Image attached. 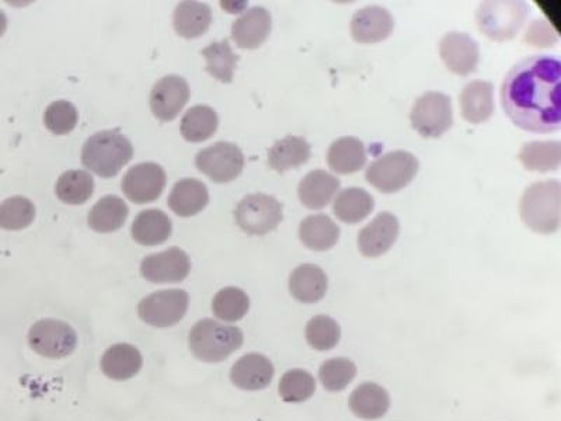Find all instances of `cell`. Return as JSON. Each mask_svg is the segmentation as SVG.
Listing matches in <instances>:
<instances>
[{"label": "cell", "mask_w": 561, "mask_h": 421, "mask_svg": "<svg viewBox=\"0 0 561 421\" xmlns=\"http://www.w3.org/2000/svg\"><path fill=\"white\" fill-rule=\"evenodd\" d=\"M190 95V85L186 79L176 75L165 76L156 82L151 92L153 116L163 123L173 121L190 100Z\"/></svg>", "instance_id": "cell-14"}, {"label": "cell", "mask_w": 561, "mask_h": 421, "mask_svg": "<svg viewBox=\"0 0 561 421\" xmlns=\"http://www.w3.org/2000/svg\"><path fill=\"white\" fill-rule=\"evenodd\" d=\"M242 330L222 325L212 319L198 320L190 333V347L194 357L204 363H221L243 346Z\"/></svg>", "instance_id": "cell-4"}, {"label": "cell", "mask_w": 561, "mask_h": 421, "mask_svg": "<svg viewBox=\"0 0 561 421\" xmlns=\"http://www.w3.org/2000/svg\"><path fill=\"white\" fill-rule=\"evenodd\" d=\"M79 113L71 102L58 100L51 103L44 113V124L55 135H66L78 125Z\"/></svg>", "instance_id": "cell-42"}, {"label": "cell", "mask_w": 561, "mask_h": 421, "mask_svg": "<svg viewBox=\"0 0 561 421\" xmlns=\"http://www.w3.org/2000/svg\"><path fill=\"white\" fill-rule=\"evenodd\" d=\"M329 280L315 264H302L289 277V291L302 304H316L326 295Z\"/></svg>", "instance_id": "cell-22"}, {"label": "cell", "mask_w": 561, "mask_h": 421, "mask_svg": "<svg viewBox=\"0 0 561 421\" xmlns=\"http://www.w3.org/2000/svg\"><path fill=\"white\" fill-rule=\"evenodd\" d=\"M519 211L531 231L550 235L559 229L561 217V184L545 180L531 184L522 194Z\"/></svg>", "instance_id": "cell-2"}, {"label": "cell", "mask_w": 561, "mask_h": 421, "mask_svg": "<svg viewBox=\"0 0 561 421\" xmlns=\"http://www.w3.org/2000/svg\"><path fill=\"white\" fill-rule=\"evenodd\" d=\"M310 155H312V148L305 138L288 135L271 146L268 151V165L275 172L284 173L305 165Z\"/></svg>", "instance_id": "cell-29"}, {"label": "cell", "mask_w": 561, "mask_h": 421, "mask_svg": "<svg viewBox=\"0 0 561 421\" xmlns=\"http://www.w3.org/2000/svg\"><path fill=\"white\" fill-rule=\"evenodd\" d=\"M418 166L420 165L413 153L393 151L375 159L368 166L365 177L381 193H397L413 182Z\"/></svg>", "instance_id": "cell-6"}, {"label": "cell", "mask_w": 561, "mask_h": 421, "mask_svg": "<svg viewBox=\"0 0 561 421\" xmlns=\"http://www.w3.org/2000/svg\"><path fill=\"white\" fill-rule=\"evenodd\" d=\"M340 190V180L324 170H312L308 173L298 187V196L301 203L309 210H322L331 203Z\"/></svg>", "instance_id": "cell-21"}, {"label": "cell", "mask_w": 561, "mask_h": 421, "mask_svg": "<svg viewBox=\"0 0 561 421\" xmlns=\"http://www.w3.org/2000/svg\"><path fill=\"white\" fill-rule=\"evenodd\" d=\"M31 349L51 360L69 357L78 347V334L68 323L43 319L34 323L29 332Z\"/></svg>", "instance_id": "cell-9"}, {"label": "cell", "mask_w": 561, "mask_h": 421, "mask_svg": "<svg viewBox=\"0 0 561 421\" xmlns=\"http://www.w3.org/2000/svg\"><path fill=\"white\" fill-rule=\"evenodd\" d=\"M202 57L207 61L205 71L223 83H231L238 66L239 55H236L229 40L215 41L202 50Z\"/></svg>", "instance_id": "cell-35"}, {"label": "cell", "mask_w": 561, "mask_h": 421, "mask_svg": "<svg viewBox=\"0 0 561 421\" xmlns=\"http://www.w3.org/2000/svg\"><path fill=\"white\" fill-rule=\"evenodd\" d=\"M284 212L277 198L268 194H249L235 210L236 224L247 235L263 236L275 231L281 224Z\"/></svg>", "instance_id": "cell-7"}, {"label": "cell", "mask_w": 561, "mask_h": 421, "mask_svg": "<svg viewBox=\"0 0 561 421\" xmlns=\"http://www.w3.org/2000/svg\"><path fill=\"white\" fill-rule=\"evenodd\" d=\"M524 43L535 48H550L559 43V34L546 20H533L525 31Z\"/></svg>", "instance_id": "cell-43"}, {"label": "cell", "mask_w": 561, "mask_h": 421, "mask_svg": "<svg viewBox=\"0 0 561 421\" xmlns=\"http://www.w3.org/2000/svg\"><path fill=\"white\" fill-rule=\"evenodd\" d=\"M190 295L183 290L153 292L138 305L139 318L153 327H172L186 316Z\"/></svg>", "instance_id": "cell-11"}, {"label": "cell", "mask_w": 561, "mask_h": 421, "mask_svg": "<svg viewBox=\"0 0 561 421\" xmlns=\"http://www.w3.org/2000/svg\"><path fill=\"white\" fill-rule=\"evenodd\" d=\"M6 29H8V17L3 10H0V37L6 33Z\"/></svg>", "instance_id": "cell-44"}, {"label": "cell", "mask_w": 561, "mask_h": 421, "mask_svg": "<svg viewBox=\"0 0 561 421\" xmlns=\"http://www.w3.org/2000/svg\"><path fill=\"white\" fill-rule=\"evenodd\" d=\"M531 15V6L522 0H487L480 3L476 22L484 36L497 43L511 41Z\"/></svg>", "instance_id": "cell-5"}, {"label": "cell", "mask_w": 561, "mask_h": 421, "mask_svg": "<svg viewBox=\"0 0 561 421\" xmlns=\"http://www.w3.org/2000/svg\"><path fill=\"white\" fill-rule=\"evenodd\" d=\"M410 120L421 137H442L454 125L451 97L441 92L424 93L414 104Z\"/></svg>", "instance_id": "cell-8"}, {"label": "cell", "mask_w": 561, "mask_h": 421, "mask_svg": "<svg viewBox=\"0 0 561 421\" xmlns=\"http://www.w3.org/2000/svg\"><path fill=\"white\" fill-rule=\"evenodd\" d=\"M278 391L285 402L302 403L315 395L316 381L308 371L291 370L281 378Z\"/></svg>", "instance_id": "cell-41"}, {"label": "cell", "mask_w": 561, "mask_h": 421, "mask_svg": "<svg viewBox=\"0 0 561 421\" xmlns=\"http://www.w3.org/2000/svg\"><path fill=\"white\" fill-rule=\"evenodd\" d=\"M357 365L348 358H333L322 364L319 370L320 382L329 392H341L354 381Z\"/></svg>", "instance_id": "cell-40"}, {"label": "cell", "mask_w": 561, "mask_h": 421, "mask_svg": "<svg viewBox=\"0 0 561 421\" xmlns=\"http://www.w3.org/2000/svg\"><path fill=\"white\" fill-rule=\"evenodd\" d=\"M274 378V365L261 354H246L236 361L231 371L233 384L243 391H261L271 384Z\"/></svg>", "instance_id": "cell-19"}, {"label": "cell", "mask_w": 561, "mask_h": 421, "mask_svg": "<svg viewBox=\"0 0 561 421\" xmlns=\"http://www.w3.org/2000/svg\"><path fill=\"white\" fill-rule=\"evenodd\" d=\"M390 396L382 386L367 382L358 386L350 396V409L364 420L382 419L388 413Z\"/></svg>", "instance_id": "cell-30"}, {"label": "cell", "mask_w": 561, "mask_h": 421, "mask_svg": "<svg viewBox=\"0 0 561 421\" xmlns=\"http://www.w3.org/2000/svg\"><path fill=\"white\" fill-rule=\"evenodd\" d=\"M209 203L207 186L197 179H183L174 184L169 196V208L179 217L200 214Z\"/></svg>", "instance_id": "cell-25"}, {"label": "cell", "mask_w": 561, "mask_h": 421, "mask_svg": "<svg viewBox=\"0 0 561 421\" xmlns=\"http://www.w3.org/2000/svg\"><path fill=\"white\" fill-rule=\"evenodd\" d=\"M212 23V10L202 2H181L174 10L173 26L176 33L186 40L204 36Z\"/></svg>", "instance_id": "cell-27"}, {"label": "cell", "mask_w": 561, "mask_h": 421, "mask_svg": "<svg viewBox=\"0 0 561 421\" xmlns=\"http://www.w3.org/2000/svg\"><path fill=\"white\" fill-rule=\"evenodd\" d=\"M395 30V17L382 6H367L355 12L351 20V36L360 44L385 41Z\"/></svg>", "instance_id": "cell-17"}, {"label": "cell", "mask_w": 561, "mask_h": 421, "mask_svg": "<svg viewBox=\"0 0 561 421\" xmlns=\"http://www.w3.org/2000/svg\"><path fill=\"white\" fill-rule=\"evenodd\" d=\"M375 200L367 190L351 187L340 191L333 204V212L346 224H358L374 211Z\"/></svg>", "instance_id": "cell-32"}, {"label": "cell", "mask_w": 561, "mask_h": 421, "mask_svg": "<svg viewBox=\"0 0 561 421\" xmlns=\"http://www.w3.org/2000/svg\"><path fill=\"white\" fill-rule=\"evenodd\" d=\"M519 160L531 172H552L561 163L560 141H533L525 144L519 152Z\"/></svg>", "instance_id": "cell-34"}, {"label": "cell", "mask_w": 561, "mask_h": 421, "mask_svg": "<svg viewBox=\"0 0 561 421\" xmlns=\"http://www.w3.org/2000/svg\"><path fill=\"white\" fill-rule=\"evenodd\" d=\"M400 224L396 215L381 212L358 233V249L365 257H379L388 253L399 238Z\"/></svg>", "instance_id": "cell-16"}, {"label": "cell", "mask_w": 561, "mask_h": 421, "mask_svg": "<svg viewBox=\"0 0 561 421\" xmlns=\"http://www.w3.org/2000/svg\"><path fill=\"white\" fill-rule=\"evenodd\" d=\"M166 172L158 163L145 162L132 166L125 173L121 187L128 200L135 204H148L158 200L165 190Z\"/></svg>", "instance_id": "cell-12"}, {"label": "cell", "mask_w": 561, "mask_h": 421, "mask_svg": "<svg viewBox=\"0 0 561 421\" xmlns=\"http://www.w3.org/2000/svg\"><path fill=\"white\" fill-rule=\"evenodd\" d=\"M501 106L508 118L533 134H554L561 127V61L533 55L517 62L501 86Z\"/></svg>", "instance_id": "cell-1"}, {"label": "cell", "mask_w": 561, "mask_h": 421, "mask_svg": "<svg viewBox=\"0 0 561 421\" xmlns=\"http://www.w3.org/2000/svg\"><path fill=\"white\" fill-rule=\"evenodd\" d=\"M273 19L266 8L256 6L243 13L232 24V38L243 50H256L261 47L271 33Z\"/></svg>", "instance_id": "cell-18"}, {"label": "cell", "mask_w": 561, "mask_h": 421, "mask_svg": "<svg viewBox=\"0 0 561 421\" xmlns=\"http://www.w3.org/2000/svg\"><path fill=\"white\" fill-rule=\"evenodd\" d=\"M364 142L355 137H343L330 145L327 163L337 175H353L367 165Z\"/></svg>", "instance_id": "cell-23"}, {"label": "cell", "mask_w": 561, "mask_h": 421, "mask_svg": "<svg viewBox=\"0 0 561 421\" xmlns=\"http://www.w3.org/2000/svg\"><path fill=\"white\" fill-rule=\"evenodd\" d=\"M134 156V146L120 131H100L92 135L82 148V165L97 176H117Z\"/></svg>", "instance_id": "cell-3"}, {"label": "cell", "mask_w": 561, "mask_h": 421, "mask_svg": "<svg viewBox=\"0 0 561 421\" xmlns=\"http://www.w3.org/2000/svg\"><path fill=\"white\" fill-rule=\"evenodd\" d=\"M172 231V219L160 210L139 212L131 228L132 238L142 246L162 245L170 238Z\"/></svg>", "instance_id": "cell-28"}, {"label": "cell", "mask_w": 561, "mask_h": 421, "mask_svg": "<svg viewBox=\"0 0 561 421\" xmlns=\"http://www.w3.org/2000/svg\"><path fill=\"white\" fill-rule=\"evenodd\" d=\"M128 212L130 210L123 198L106 196L94 204L87 215V224L94 232H116L127 222Z\"/></svg>", "instance_id": "cell-31"}, {"label": "cell", "mask_w": 561, "mask_h": 421, "mask_svg": "<svg viewBox=\"0 0 561 421\" xmlns=\"http://www.w3.org/2000/svg\"><path fill=\"white\" fill-rule=\"evenodd\" d=\"M219 117L212 107L200 106L191 107L181 118L180 131L183 138L188 142H204L214 137L218 130Z\"/></svg>", "instance_id": "cell-33"}, {"label": "cell", "mask_w": 561, "mask_h": 421, "mask_svg": "<svg viewBox=\"0 0 561 421\" xmlns=\"http://www.w3.org/2000/svg\"><path fill=\"white\" fill-rule=\"evenodd\" d=\"M94 191V179L86 170H68L59 176L55 193L62 203L85 204Z\"/></svg>", "instance_id": "cell-36"}, {"label": "cell", "mask_w": 561, "mask_h": 421, "mask_svg": "<svg viewBox=\"0 0 561 421\" xmlns=\"http://www.w3.org/2000/svg\"><path fill=\"white\" fill-rule=\"evenodd\" d=\"M144 358L141 351L131 344H114L101 358V370L114 381H127L141 371Z\"/></svg>", "instance_id": "cell-24"}, {"label": "cell", "mask_w": 561, "mask_h": 421, "mask_svg": "<svg viewBox=\"0 0 561 421\" xmlns=\"http://www.w3.org/2000/svg\"><path fill=\"white\" fill-rule=\"evenodd\" d=\"M195 166L215 183H231L245 167V155L232 142H216L195 156Z\"/></svg>", "instance_id": "cell-10"}, {"label": "cell", "mask_w": 561, "mask_h": 421, "mask_svg": "<svg viewBox=\"0 0 561 421\" xmlns=\"http://www.w3.org/2000/svg\"><path fill=\"white\" fill-rule=\"evenodd\" d=\"M191 271L190 256L180 247L146 256L141 263V274L153 284L181 283Z\"/></svg>", "instance_id": "cell-13"}, {"label": "cell", "mask_w": 561, "mask_h": 421, "mask_svg": "<svg viewBox=\"0 0 561 421\" xmlns=\"http://www.w3.org/2000/svg\"><path fill=\"white\" fill-rule=\"evenodd\" d=\"M36 207L26 197H10L0 204V228L22 231L33 224Z\"/></svg>", "instance_id": "cell-38"}, {"label": "cell", "mask_w": 561, "mask_h": 421, "mask_svg": "<svg viewBox=\"0 0 561 421\" xmlns=\"http://www.w3.org/2000/svg\"><path fill=\"white\" fill-rule=\"evenodd\" d=\"M249 309V295L236 287L223 288L215 295L212 302V311L216 318L229 323L245 318Z\"/></svg>", "instance_id": "cell-37"}, {"label": "cell", "mask_w": 561, "mask_h": 421, "mask_svg": "<svg viewBox=\"0 0 561 421\" xmlns=\"http://www.w3.org/2000/svg\"><path fill=\"white\" fill-rule=\"evenodd\" d=\"M340 339V325L330 316H315L306 325V340L312 349L329 351L339 344Z\"/></svg>", "instance_id": "cell-39"}, {"label": "cell", "mask_w": 561, "mask_h": 421, "mask_svg": "<svg viewBox=\"0 0 561 421\" xmlns=\"http://www.w3.org/2000/svg\"><path fill=\"white\" fill-rule=\"evenodd\" d=\"M439 55L449 71L456 75L468 76L479 66L480 47L469 34L452 31L442 37Z\"/></svg>", "instance_id": "cell-15"}, {"label": "cell", "mask_w": 561, "mask_h": 421, "mask_svg": "<svg viewBox=\"0 0 561 421\" xmlns=\"http://www.w3.org/2000/svg\"><path fill=\"white\" fill-rule=\"evenodd\" d=\"M299 239L310 250L326 252L339 242L340 228L329 215H309L299 225Z\"/></svg>", "instance_id": "cell-26"}, {"label": "cell", "mask_w": 561, "mask_h": 421, "mask_svg": "<svg viewBox=\"0 0 561 421\" xmlns=\"http://www.w3.org/2000/svg\"><path fill=\"white\" fill-rule=\"evenodd\" d=\"M462 116L470 124H482L494 114V88L487 80H472L463 88L461 97Z\"/></svg>", "instance_id": "cell-20"}]
</instances>
